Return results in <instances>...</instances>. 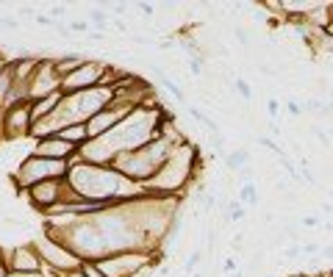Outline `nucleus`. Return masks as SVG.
Here are the masks:
<instances>
[{
	"label": "nucleus",
	"instance_id": "f257e3e1",
	"mask_svg": "<svg viewBox=\"0 0 333 277\" xmlns=\"http://www.w3.org/2000/svg\"><path fill=\"white\" fill-rule=\"evenodd\" d=\"M178 144H183V141H175V139H170V136H158V139L147 141L145 147H139V150L120 155L111 167H114L122 178H128V180H134V183L145 186L147 180H150L153 175H156L158 169L170 161V155L175 152Z\"/></svg>",
	"mask_w": 333,
	"mask_h": 277
},
{
	"label": "nucleus",
	"instance_id": "f03ea898",
	"mask_svg": "<svg viewBox=\"0 0 333 277\" xmlns=\"http://www.w3.org/2000/svg\"><path fill=\"white\" fill-rule=\"evenodd\" d=\"M70 175V161H50V158H39V155H25L20 161V167L14 172H9L11 188L17 197H25V191L37 183L45 180H64Z\"/></svg>",
	"mask_w": 333,
	"mask_h": 277
},
{
	"label": "nucleus",
	"instance_id": "7ed1b4c3",
	"mask_svg": "<svg viewBox=\"0 0 333 277\" xmlns=\"http://www.w3.org/2000/svg\"><path fill=\"white\" fill-rule=\"evenodd\" d=\"M158 261H161V250L158 252L122 250V252H111V255L94 261V266L106 277H136L145 272V269H156Z\"/></svg>",
	"mask_w": 333,
	"mask_h": 277
},
{
	"label": "nucleus",
	"instance_id": "20e7f679",
	"mask_svg": "<svg viewBox=\"0 0 333 277\" xmlns=\"http://www.w3.org/2000/svg\"><path fill=\"white\" fill-rule=\"evenodd\" d=\"M34 247L39 250L42 255V263H45V272H56V274H70V272H78L83 266V261L78 255H75L73 250H70L64 241L53 239V235H47L42 230L39 235H34Z\"/></svg>",
	"mask_w": 333,
	"mask_h": 277
},
{
	"label": "nucleus",
	"instance_id": "39448f33",
	"mask_svg": "<svg viewBox=\"0 0 333 277\" xmlns=\"http://www.w3.org/2000/svg\"><path fill=\"white\" fill-rule=\"evenodd\" d=\"M34 131V116H31V103L11 105L0 120V141H20L31 139Z\"/></svg>",
	"mask_w": 333,
	"mask_h": 277
},
{
	"label": "nucleus",
	"instance_id": "423d86ee",
	"mask_svg": "<svg viewBox=\"0 0 333 277\" xmlns=\"http://www.w3.org/2000/svg\"><path fill=\"white\" fill-rule=\"evenodd\" d=\"M64 194H67V178L64 180H45V183L31 186L25 191V197H28V205H31L37 214L45 216L50 208L64 203Z\"/></svg>",
	"mask_w": 333,
	"mask_h": 277
},
{
	"label": "nucleus",
	"instance_id": "0eeeda50",
	"mask_svg": "<svg viewBox=\"0 0 333 277\" xmlns=\"http://www.w3.org/2000/svg\"><path fill=\"white\" fill-rule=\"evenodd\" d=\"M9 269H11V274L45 272V263H42V255L34 247V241H20V244L9 247Z\"/></svg>",
	"mask_w": 333,
	"mask_h": 277
},
{
	"label": "nucleus",
	"instance_id": "6e6552de",
	"mask_svg": "<svg viewBox=\"0 0 333 277\" xmlns=\"http://www.w3.org/2000/svg\"><path fill=\"white\" fill-rule=\"evenodd\" d=\"M61 92V78L56 72V64L53 58H42L37 72H34L31 84H28V94H31V103L34 100H42V97H50V94Z\"/></svg>",
	"mask_w": 333,
	"mask_h": 277
},
{
	"label": "nucleus",
	"instance_id": "1a4fd4ad",
	"mask_svg": "<svg viewBox=\"0 0 333 277\" xmlns=\"http://www.w3.org/2000/svg\"><path fill=\"white\" fill-rule=\"evenodd\" d=\"M34 155L50 158V161H73L78 155V147H73L61 136H47V139L34 141Z\"/></svg>",
	"mask_w": 333,
	"mask_h": 277
},
{
	"label": "nucleus",
	"instance_id": "9d476101",
	"mask_svg": "<svg viewBox=\"0 0 333 277\" xmlns=\"http://www.w3.org/2000/svg\"><path fill=\"white\" fill-rule=\"evenodd\" d=\"M61 100H64V92H56V94H50V97L34 100V103H31V116H34V125H37L39 120H45V116L56 114V108L61 105Z\"/></svg>",
	"mask_w": 333,
	"mask_h": 277
},
{
	"label": "nucleus",
	"instance_id": "9b49d317",
	"mask_svg": "<svg viewBox=\"0 0 333 277\" xmlns=\"http://www.w3.org/2000/svg\"><path fill=\"white\" fill-rule=\"evenodd\" d=\"M89 56H83V53H58L56 58H53V64H56V72H58V78H70V75L75 72V69L81 67L83 61H86Z\"/></svg>",
	"mask_w": 333,
	"mask_h": 277
},
{
	"label": "nucleus",
	"instance_id": "f8f14e48",
	"mask_svg": "<svg viewBox=\"0 0 333 277\" xmlns=\"http://www.w3.org/2000/svg\"><path fill=\"white\" fill-rule=\"evenodd\" d=\"M222 167L228 169V172H242L245 167H250V150L247 147H236V150L225 152L222 155Z\"/></svg>",
	"mask_w": 333,
	"mask_h": 277
},
{
	"label": "nucleus",
	"instance_id": "ddd939ff",
	"mask_svg": "<svg viewBox=\"0 0 333 277\" xmlns=\"http://www.w3.org/2000/svg\"><path fill=\"white\" fill-rule=\"evenodd\" d=\"M86 22H89V28H92V31H97V33H106V31H109V28H111V14L106 11V3L89 6Z\"/></svg>",
	"mask_w": 333,
	"mask_h": 277
},
{
	"label": "nucleus",
	"instance_id": "4468645a",
	"mask_svg": "<svg viewBox=\"0 0 333 277\" xmlns=\"http://www.w3.org/2000/svg\"><path fill=\"white\" fill-rule=\"evenodd\" d=\"M56 136H61L64 141H70L73 147H81L89 141V131H86V122H78V125H67V128H61V131L56 133Z\"/></svg>",
	"mask_w": 333,
	"mask_h": 277
},
{
	"label": "nucleus",
	"instance_id": "2eb2a0df",
	"mask_svg": "<svg viewBox=\"0 0 333 277\" xmlns=\"http://www.w3.org/2000/svg\"><path fill=\"white\" fill-rule=\"evenodd\" d=\"M236 200H239L242 205H247V208H255V205H261V191L255 183H245L236 188Z\"/></svg>",
	"mask_w": 333,
	"mask_h": 277
},
{
	"label": "nucleus",
	"instance_id": "dca6fc26",
	"mask_svg": "<svg viewBox=\"0 0 333 277\" xmlns=\"http://www.w3.org/2000/svg\"><path fill=\"white\" fill-rule=\"evenodd\" d=\"M230 89H234L236 94H239V97H242V100H253V97H255V92H253V86H250V84H247V81H245V78H242V75H236V78H234V84H230Z\"/></svg>",
	"mask_w": 333,
	"mask_h": 277
},
{
	"label": "nucleus",
	"instance_id": "f3484780",
	"mask_svg": "<svg viewBox=\"0 0 333 277\" xmlns=\"http://www.w3.org/2000/svg\"><path fill=\"white\" fill-rule=\"evenodd\" d=\"M203 258H206V250H200V247H197V250H192V252L186 255V261H183V272H192V274H194Z\"/></svg>",
	"mask_w": 333,
	"mask_h": 277
},
{
	"label": "nucleus",
	"instance_id": "a211bd4d",
	"mask_svg": "<svg viewBox=\"0 0 333 277\" xmlns=\"http://www.w3.org/2000/svg\"><path fill=\"white\" fill-rule=\"evenodd\" d=\"M255 144H258V147H264V150H272L278 158H281V155H286V147H283L281 141L270 139V136H255Z\"/></svg>",
	"mask_w": 333,
	"mask_h": 277
},
{
	"label": "nucleus",
	"instance_id": "6ab92c4d",
	"mask_svg": "<svg viewBox=\"0 0 333 277\" xmlns=\"http://www.w3.org/2000/svg\"><path fill=\"white\" fill-rule=\"evenodd\" d=\"M283 114H289V116H303V114H306V100L289 97L286 103H283Z\"/></svg>",
	"mask_w": 333,
	"mask_h": 277
},
{
	"label": "nucleus",
	"instance_id": "aec40b11",
	"mask_svg": "<svg viewBox=\"0 0 333 277\" xmlns=\"http://www.w3.org/2000/svg\"><path fill=\"white\" fill-rule=\"evenodd\" d=\"M267 120H275V122L283 120V103L281 100H275V97L267 100Z\"/></svg>",
	"mask_w": 333,
	"mask_h": 277
},
{
	"label": "nucleus",
	"instance_id": "412c9836",
	"mask_svg": "<svg viewBox=\"0 0 333 277\" xmlns=\"http://www.w3.org/2000/svg\"><path fill=\"white\" fill-rule=\"evenodd\" d=\"M67 25H70V31H73V36H78V33H86L89 36V33H92V28H89L86 20H75V17H70Z\"/></svg>",
	"mask_w": 333,
	"mask_h": 277
},
{
	"label": "nucleus",
	"instance_id": "4be33fe9",
	"mask_svg": "<svg viewBox=\"0 0 333 277\" xmlns=\"http://www.w3.org/2000/svg\"><path fill=\"white\" fill-rule=\"evenodd\" d=\"M239 269H242V263H239V255H228V258H225V261H222V274H236V272H239Z\"/></svg>",
	"mask_w": 333,
	"mask_h": 277
},
{
	"label": "nucleus",
	"instance_id": "5701e85b",
	"mask_svg": "<svg viewBox=\"0 0 333 277\" xmlns=\"http://www.w3.org/2000/svg\"><path fill=\"white\" fill-rule=\"evenodd\" d=\"M230 33H234V36L239 39V45H242V47H250V45H253V33H250L247 28H242V25H234V31H230Z\"/></svg>",
	"mask_w": 333,
	"mask_h": 277
},
{
	"label": "nucleus",
	"instance_id": "b1692460",
	"mask_svg": "<svg viewBox=\"0 0 333 277\" xmlns=\"http://www.w3.org/2000/svg\"><path fill=\"white\" fill-rule=\"evenodd\" d=\"M300 227H322V216H317V214L300 216Z\"/></svg>",
	"mask_w": 333,
	"mask_h": 277
},
{
	"label": "nucleus",
	"instance_id": "393cba45",
	"mask_svg": "<svg viewBox=\"0 0 333 277\" xmlns=\"http://www.w3.org/2000/svg\"><path fill=\"white\" fill-rule=\"evenodd\" d=\"M0 277H11V269H9V250L0 247Z\"/></svg>",
	"mask_w": 333,
	"mask_h": 277
},
{
	"label": "nucleus",
	"instance_id": "a878e982",
	"mask_svg": "<svg viewBox=\"0 0 333 277\" xmlns=\"http://www.w3.org/2000/svg\"><path fill=\"white\" fill-rule=\"evenodd\" d=\"M236 178H239V186H245V183H255V172L250 167H245L242 172H236Z\"/></svg>",
	"mask_w": 333,
	"mask_h": 277
},
{
	"label": "nucleus",
	"instance_id": "bb28decb",
	"mask_svg": "<svg viewBox=\"0 0 333 277\" xmlns=\"http://www.w3.org/2000/svg\"><path fill=\"white\" fill-rule=\"evenodd\" d=\"M283 258H286V261H297V258H303V244H291L289 250H283Z\"/></svg>",
	"mask_w": 333,
	"mask_h": 277
},
{
	"label": "nucleus",
	"instance_id": "cd10ccee",
	"mask_svg": "<svg viewBox=\"0 0 333 277\" xmlns=\"http://www.w3.org/2000/svg\"><path fill=\"white\" fill-rule=\"evenodd\" d=\"M267 133H270V139H275L283 133V128H281V122H275V120H267Z\"/></svg>",
	"mask_w": 333,
	"mask_h": 277
},
{
	"label": "nucleus",
	"instance_id": "c85d7f7f",
	"mask_svg": "<svg viewBox=\"0 0 333 277\" xmlns=\"http://www.w3.org/2000/svg\"><path fill=\"white\" fill-rule=\"evenodd\" d=\"M81 272L86 274V277H106V274L100 272L97 266H94V261H86V263H83V266H81Z\"/></svg>",
	"mask_w": 333,
	"mask_h": 277
},
{
	"label": "nucleus",
	"instance_id": "c756f323",
	"mask_svg": "<svg viewBox=\"0 0 333 277\" xmlns=\"http://www.w3.org/2000/svg\"><path fill=\"white\" fill-rule=\"evenodd\" d=\"M322 252V244L319 241H308V244H303V255H319Z\"/></svg>",
	"mask_w": 333,
	"mask_h": 277
},
{
	"label": "nucleus",
	"instance_id": "7c9ffc66",
	"mask_svg": "<svg viewBox=\"0 0 333 277\" xmlns=\"http://www.w3.org/2000/svg\"><path fill=\"white\" fill-rule=\"evenodd\" d=\"M34 22H37V25L39 28H56V20H53V17L50 14H37V17H34Z\"/></svg>",
	"mask_w": 333,
	"mask_h": 277
},
{
	"label": "nucleus",
	"instance_id": "2f4dec72",
	"mask_svg": "<svg viewBox=\"0 0 333 277\" xmlns=\"http://www.w3.org/2000/svg\"><path fill=\"white\" fill-rule=\"evenodd\" d=\"M311 133H314V139L317 141H322L325 147H330V133L328 131H322V128H311Z\"/></svg>",
	"mask_w": 333,
	"mask_h": 277
},
{
	"label": "nucleus",
	"instance_id": "473e14b6",
	"mask_svg": "<svg viewBox=\"0 0 333 277\" xmlns=\"http://www.w3.org/2000/svg\"><path fill=\"white\" fill-rule=\"evenodd\" d=\"M319 258H325V261H333V244H322V252H319Z\"/></svg>",
	"mask_w": 333,
	"mask_h": 277
},
{
	"label": "nucleus",
	"instance_id": "72a5a7b5",
	"mask_svg": "<svg viewBox=\"0 0 333 277\" xmlns=\"http://www.w3.org/2000/svg\"><path fill=\"white\" fill-rule=\"evenodd\" d=\"M11 277H47V272H34V274H11Z\"/></svg>",
	"mask_w": 333,
	"mask_h": 277
},
{
	"label": "nucleus",
	"instance_id": "f704fd0d",
	"mask_svg": "<svg viewBox=\"0 0 333 277\" xmlns=\"http://www.w3.org/2000/svg\"><path fill=\"white\" fill-rule=\"evenodd\" d=\"M322 214H333V205L330 203H322Z\"/></svg>",
	"mask_w": 333,
	"mask_h": 277
},
{
	"label": "nucleus",
	"instance_id": "c9c22d12",
	"mask_svg": "<svg viewBox=\"0 0 333 277\" xmlns=\"http://www.w3.org/2000/svg\"><path fill=\"white\" fill-rule=\"evenodd\" d=\"M328 33H333V0H330V25H328Z\"/></svg>",
	"mask_w": 333,
	"mask_h": 277
},
{
	"label": "nucleus",
	"instance_id": "e433bc0d",
	"mask_svg": "<svg viewBox=\"0 0 333 277\" xmlns=\"http://www.w3.org/2000/svg\"><path fill=\"white\" fill-rule=\"evenodd\" d=\"M61 277H86V274H83L81 269H78V272H70V274H61Z\"/></svg>",
	"mask_w": 333,
	"mask_h": 277
},
{
	"label": "nucleus",
	"instance_id": "4c0bfd02",
	"mask_svg": "<svg viewBox=\"0 0 333 277\" xmlns=\"http://www.w3.org/2000/svg\"><path fill=\"white\" fill-rule=\"evenodd\" d=\"M283 277H306L303 272H289V274H283Z\"/></svg>",
	"mask_w": 333,
	"mask_h": 277
},
{
	"label": "nucleus",
	"instance_id": "58836bf2",
	"mask_svg": "<svg viewBox=\"0 0 333 277\" xmlns=\"http://www.w3.org/2000/svg\"><path fill=\"white\" fill-rule=\"evenodd\" d=\"M330 69H333V64H330Z\"/></svg>",
	"mask_w": 333,
	"mask_h": 277
}]
</instances>
